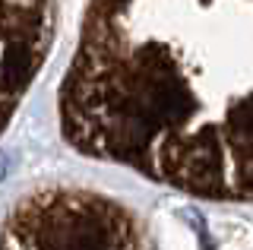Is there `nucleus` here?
<instances>
[{"instance_id": "nucleus-3", "label": "nucleus", "mask_w": 253, "mask_h": 250, "mask_svg": "<svg viewBox=\"0 0 253 250\" xmlns=\"http://www.w3.org/2000/svg\"><path fill=\"white\" fill-rule=\"evenodd\" d=\"M60 0H0V136L51 51Z\"/></svg>"}, {"instance_id": "nucleus-2", "label": "nucleus", "mask_w": 253, "mask_h": 250, "mask_svg": "<svg viewBox=\"0 0 253 250\" xmlns=\"http://www.w3.org/2000/svg\"><path fill=\"white\" fill-rule=\"evenodd\" d=\"M0 250H142V225L108 193L42 187L3 218Z\"/></svg>"}, {"instance_id": "nucleus-1", "label": "nucleus", "mask_w": 253, "mask_h": 250, "mask_svg": "<svg viewBox=\"0 0 253 250\" xmlns=\"http://www.w3.org/2000/svg\"><path fill=\"white\" fill-rule=\"evenodd\" d=\"M60 130L152 184L253 203V0H89Z\"/></svg>"}]
</instances>
